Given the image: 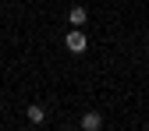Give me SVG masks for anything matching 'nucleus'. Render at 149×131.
Instances as JSON below:
<instances>
[{"mask_svg": "<svg viewBox=\"0 0 149 131\" xmlns=\"http://www.w3.org/2000/svg\"><path fill=\"white\" fill-rule=\"evenodd\" d=\"M64 46H68L71 53H85V46H89V35H85L82 28H71V32L64 35Z\"/></svg>", "mask_w": 149, "mask_h": 131, "instance_id": "f257e3e1", "label": "nucleus"}, {"mask_svg": "<svg viewBox=\"0 0 149 131\" xmlns=\"http://www.w3.org/2000/svg\"><path fill=\"white\" fill-rule=\"evenodd\" d=\"M103 128V117L96 114V110H89V114H82V131H100Z\"/></svg>", "mask_w": 149, "mask_h": 131, "instance_id": "f03ea898", "label": "nucleus"}, {"mask_svg": "<svg viewBox=\"0 0 149 131\" xmlns=\"http://www.w3.org/2000/svg\"><path fill=\"white\" fill-rule=\"evenodd\" d=\"M85 18H89V11H85V7H71V11H68L71 28H82V25H85Z\"/></svg>", "mask_w": 149, "mask_h": 131, "instance_id": "7ed1b4c3", "label": "nucleus"}, {"mask_svg": "<svg viewBox=\"0 0 149 131\" xmlns=\"http://www.w3.org/2000/svg\"><path fill=\"white\" fill-rule=\"evenodd\" d=\"M25 117H29V121H32V124H43V121H46V110H43V106H39V103H32V106H29V110H25Z\"/></svg>", "mask_w": 149, "mask_h": 131, "instance_id": "20e7f679", "label": "nucleus"}]
</instances>
